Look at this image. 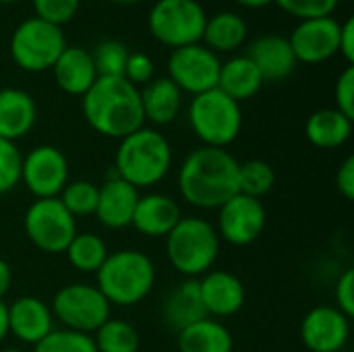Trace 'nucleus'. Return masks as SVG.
Listing matches in <instances>:
<instances>
[{"instance_id":"obj_9","label":"nucleus","mask_w":354,"mask_h":352,"mask_svg":"<svg viewBox=\"0 0 354 352\" xmlns=\"http://www.w3.org/2000/svg\"><path fill=\"white\" fill-rule=\"evenodd\" d=\"M50 309L54 322H60L62 328L91 336L110 319L112 305L95 284L75 282L56 290Z\"/></svg>"},{"instance_id":"obj_18","label":"nucleus","mask_w":354,"mask_h":352,"mask_svg":"<svg viewBox=\"0 0 354 352\" xmlns=\"http://www.w3.org/2000/svg\"><path fill=\"white\" fill-rule=\"evenodd\" d=\"M8 307V334L19 342L35 346L54 330V315L50 305L37 297H19Z\"/></svg>"},{"instance_id":"obj_27","label":"nucleus","mask_w":354,"mask_h":352,"mask_svg":"<svg viewBox=\"0 0 354 352\" xmlns=\"http://www.w3.org/2000/svg\"><path fill=\"white\" fill-rule=\"evenodd\" d=\"M178 352H232L230 330L214 317H203L176 334Z\"/></svg>"},{"instance_id":"obj_37","label":"nucleus","mask_w":354,"mask_h":352,"mask_svg":"<svg viewBox=\"0 0 354 352\" xmlns=\"http://www.w3.org/2000/svg\"><path fill=\"white\" fill-rule=\"evenodd\" d=\"M31 4L37 19L62 27L77 15L81 0H31Z\"/></svg>"},{"instance_id":"obj_23","label":"nucleus","mask_w":354,"mask_h":352,"mask_svg":"<svg viewBox=\"0 0 354 352\" xmlns=\"http://www.w3.org/2000/svg\"><path fill=\"white\" fill-rule=\"evenodd\" d=\"M207 317L201 295H199V282L195 278H187L180 284H176L162 303V319L168 330L180 332L187 326Z\"/></svg>"},{"instance_id":"obj_6","label":"nucleus","mask_w":354,"mask_h":352,"mask_svg":"<svg viewBox=\"0 0 354 352\" xmlns=\"http://www.w3.org/2000/svg\"><path fill=\"white\" fill-rule=\"evenodd\" d=\"M189 124L201 145L226 149L234 143L243 131L241 104L228 98L224 91L209 89L193 95L189 104Z\"/></svg>"},{"instance_id":"obj_12","label":"nucleus","mask_w":354,"mask_h":352,"mask_svg":"<svg viewBox=\"0 0 354 352\" xmlns=\"http://www.w3.org/2000/svg\"><path fill=\"white\" fill-rule=\"evenodd\" d=\"M71 180L68 160L54 145H37L23 156L21 183L35 199H52Z\"/></svg>"},{"instance_id":"obj_35","label":"nucleus","mask_w":354,"mask_h":352,"mask_svg":"<svg viewBox=\"0 0 354 352\" xmlns=\"http://www.w3.org/2000/svg\"><path fill=\"white\" fill-rule=\"evenodd\" d=\"M23 154L15 141L0 139V195L10 193L21 185Z\"/></svg>"},{"instance_id":"obj_46","label":"nucleus","mask_w":354,"mask_h":352,"mask_svg":"<svg viewBox=\"0 0 354 352\" xmlns=\"http://www.w3.org/2000/svg\"><path fill=\"white\" fill-rule=\"evenodd\" d=\"M114 2H120V4H137V2H143V0H114Z\"/></svg>"},{"instance_id":"obj_41","label":"nucleus","mask_w":354,"mask_h":352,"mask_svg":"<svg viewBox=\"0 0 354 352\" xmlns=\"http://www.w3.org/2000/svg\"><path fill=\"white\" fill-rule=\"evenodd\" d=\"M336 187H338V193L346 199V201H353L354 199V156H348L338 172H336Z\"/></svg>"},{"instance_id":"obj_38","label":"nucleus","mask_w":354,"mask_h":352,"mask_svg":"<svg viewBox=\"0 0 354 352\" xmlns=\"http://www.w3.org/2000/svg\"><path fill=\"white\" fill-rule=\"evenodd\" d=\"M122 77L129 83H133L135 87L147 85L156 77V64H153L151 56L145 52H129Z\"/></svg>"},{"instance_id":"obj_17","label":"nucleus","mask_w":354,"mask_h":352,"mask_svg":"<svg viewBox=\"0 0 354 352\" xmlns=\"http://www.w3.org/2000/svg\"><path fill=\"white\" fill-rule=\"evenodd\" d=\"M137 201L139 191L112 172L104 185L97 187V205L93 216L104 228L122 230L131 226Z\"/></svg>"},{"instance_id":"obj_48","label":"nucleus","mask_w":354,"mask_h":352,"mask_svg":"<svg viewBox=\"0 0 354 352\" xmlns=\"http://www.w3.org/2000/svg\"><path fill=\"white\" fill-rule=\"evenodd\" d=\"M2 4H12V2H17V0H0Z\"/></svg>"},{"instance_id":"obj_40","label":"nucleus","mask_w":354,"mask_h":352,"mask_svg":"<svg viewBox=\"0 0 354 352\" xmlns=\"http://www.w3.org/2000/svg\"><path fill=\"white\" fill-rule=\"evenodd\" d=\"M334 297H336V305L346 317L353 319L354 315V270L353 268H346L338 282H336V288H334Z\"/></svg>"},{"instance_id":"obj_34","label":"nucleus","mask_w":354,"mask_h":352,"mask_svg":"<svg viewBox=\"0 0 354 352\" xmlns=\"http://www.w3.org/2000/svg\"><path fill=\"white\" fill-rule=\"evenodd\" d=\"M97 77H122L124 64L129 58V50L118 39H104L91 52Z\"/></svg>"},{"instance_id":"obj_32","label":"nucleus","mask_w":354,"mask_h":352,"mask_svg":"<svg viewBox=\"0 0 354 352\" xmlns=\"http://www.w3.org/2000/svg\"><path fill=\"white\" fill-rule=\"evenodd\" d=\"M60 203L75 216V218H87L95 214L97 205V185L91 180H68L62 193L58 195Z\"/></svg>"},{"instance_id":"obj_25","label":"nucleus","mask_w":354,"mask_h":352,"mask_svg":"<svg viewBox=\"0 0 354 352\" xmlns=\"http://www.w3.org/2000/svg\"><path fill=\"white\" fill-rule=\"evenodd\" d=\"M353 118L336 108L315 110L305 122V135L319 149H338L353 137Z\"/></svg>"},{"instance_id":"obj_10","label":"nucleus","mask_w":354,"mask_h":352,"mask_svg":"<svg viewBox=\"0 0 354 352\" xmlns=\"http://www.w3.org/2000/svg\"><path fill=\"white\" fill-rule=\"evenodd\" d=\"M23 230L29 243L48 255L64 253L79 232L77 218L60 203L58 197L35 199L23 216Z\"/></svg>"},{"instance_id":"obj_33","label":"nucleus","mask_w":354,"mask_h":352,"mask_svg":"<svg viewBox=\"0 0 354 352\" xmlns=\"http://www.w3.org/2000/svg\"><path fill=\"white\" fill-rule=\"evenodd\" d=\"M33 352H97V349L89 334L54 328L41 342L33 346Z\"/></svg>"},{"instance_id":"obj_13","label":"nucleus","mask_w":354,"mask_h":352,"mask_svg":"<svg viewBox=\"0 0 354 352\" xmlns=\"http://www.w3.org/2000/svg\"><path fill=\"white\" fill-rule=\"evenodd\" d=\"M266 222L268 212L261 199L236 193L218 210L216 230L220 241L232 247H249L263 234Z\"/></svg>"},{"instance_id":"obj_45","label":"nucleus","mask_w":354,"mask_h":352,"mask_svg":"<svg viewBox=\"0 0 354 352\" xmlns=\"http://www.w3.org/2000/svg\"><path fill=\"white\" fill-rule=\"evenodd\" d=\"M234 2L245 6V8H263V6L274 4V0H234Z\"/></svg>"},{"instance_id":"obj_11","label":"nucleus","mask_w":354,"mask_h":352,"mask_svg":"<svg viewBox=\"0 0 354 352\" xmlns=\"http://www.w3.org/2000/svg\"><path fill=\"white\" fill-rule=\"evenodd\" d=\"M168 79L183 91L199 95L218 87L222 60L216 52L205 48L201 41L183 46L168 56Z\"/></svg>"},{"instance_id":"obj_29","label":"nucleus","mask_w":354,"mask_h":352,"mask_svg":"<svg viewBox=\"0 0 354 352\" xmlns=\"http://www.w3.org/2000/svg\"><path fill=\"white\" fill-rule=\"evenodd\" d=\"M68 263L81 272V274H97L106 257L110 255V249L106 241L95 232H77L71 245L64 251Z\"/></svg>"},{"instance_id":"obj_42","label":"nucleus","mask_w":354,"mask_h":352,"mask_svg":"<svg viewBox=\"0 0 354 352\" xmlns=\"http://www.w3.org/2000/svg\"><path fill=\"white\" fill-rule=\"evenodd\" d=\"M338 54L346 60V64L354 62V19L348 17L340 23V37H338Z\"/></svg>"},{"instance_id":"obj_2","label":"nucleus","mask_w":354,"mask_h":352,"mask_svg":"<svg viewBox=\"0 0 354 352\" xmlns=\"http://www.w3.org/2000/svg\"><path fill=\"white\" fill-rule=\"evenodd\" d=\"M81 110L87 124L108 139L120 141L145 127L139 87L124 77H97L81 98Z\"/></svg>"},{"instance_id":"obj_30","label":"nucleus","mask_w":354,"mask_h":352,"mask_svg":"<svg viewBox=\"0 0 354 352\" xmlns=\"http://www.w3.org/2000/svg\"><path fill=\"white\" fill-rule=\"evenodd\" d=\"M91 338L97 352H139L141 349V336L137 328L116 317H110L104 326H100Z\"/></svg>"},{"instance_id":"obj_1","label":"nucleus","mask_w":354,"mask_h":352,"mask_svg":"<svg viewBox=\"0 0 354 352\" xmlns=\"http://www.w3.org/2000/svg\"><path fill=\"white\" fill-rule=\"evenodd\" d=\"M241 162L222 147L199 145L183 160L176 185L183 201L199 210H220L239 193Z\"/></svg>"},{"instance_id":"obj_14","label":"nucleus","mask_w":354,"mask_h":352,"mask_svg":"<svg viewBox=\"0 0 354 352\" xmlns=\"http://www.w3.org/2000/svg\"><path fill=\"white\" fill-rule=\"evenodd\" d=\"M338 37H340V21H336L334 15H330V17L299 21L288 41L297 62L322 64L338 54Z\"/></svg>"},{"instance_id":"obj_15","label":"nucleus","mask_w":354,"mask_h":352,"mask_svg":"<svg viewBox=\"0 0 354 352\" xmlns=\"http://www.w3.org/2000/svg\"><path fill=\"white\" fill-rule=\"evenodd\" d=\"M299 334L307 351L340 352L351 340V317L334 305H317L305 313Z\"/></svg>"},{"instance_id":"obj_19","label":"nucleus","mask_w":354,"mask_h":352,"mask_svg":"<svg viewBox=\"0 0 354 352\" xmlns=\"http://www.w3.org/2000/svg\"><path fill=\"white\" fill-rule=\"evenodd\" d=\"M183 212L176 199L166 193L139 195L131 226L147 239H166L180 222Z\"/></svg>"},{"instance_id":"obj_36","label":"nucleus","mask_w":354,"mask_h":352,"mask_svg":"<svg viewBox=\"0 0 354 352\" xmlns=\"http://www.w3.org/2000/svg\"><path fill=\"white\" fill-rule=\"evenodd\" d=\"M284 12L303 19H315V17H330L338 8L340 0H274Z\"/></svg>"},{"instance_id":"obj_7","label":"nucleus","mask_w":354,"mask_h":352,"mask_svg":"<svg viewBox=\"0 0 354 352\" xmlns=\"http://www.w3.org/2000/svg\"><path fill=\"white\" fill-rule=\"evenodd\" d=\"M207 12L199 0H156L147 15L149 33L170 50L199 44Z\"/></svg>"},{"instance_id":"obj_8","label":"nucleus","mask_w":354,"mask_h":352,"mask_svg":"<svg viewBox=\"0 0 354 352\" xmlns=\"http://www.w3.org/2000/svg\"><path fill=\"white\" fill-rule=\"evenodd\" d=\"M64 48L66 37L62 27L37 17L21 21L10 35V58L27 73L50 71Z\"/></svg>"},{"instance_id":"obj_24","label":"nucleus","mask_w":354,"mask_h":352,"mask_svg":"<svg viewBox=\"0 0 354 352\" xmlns=\"http://www.w3.org/2000/svg\"><path fill=\"white\" fill-rule=\"evenodd\" d=\"M145 122L156 127L170 124L183 110V91L168 77H153L139 89Z\"/></svg>"},{"instance_id":"obj_21","label":"nucleus","mask_w":354,"mask_h":352,"mask_svg":"<svg viewBox=\"0 0 354 352\" xmlns=\"http://www.w3.org/2000/svg\"><path fill=\"white\" fill-rule=\"evenodd\" d=\"M56 85L68 93L83 98L89 87L97 81V71L91 58V52L81 46H66L64 52L52 66Z\"/></svg>"},{"instance_id":"obj_28","label":"nucleus","mask_w":354,"mask_h":352,"mask_svg":"<svg viewBox=\"0 0 354 352\" xmlns=\"http://www.w3.org/2000/svg\"><path fill=\"white\" fill-rule=\"evenodd\" d=\"M247 39V21L232 10H222L207 17L201 44L216 54L239 50Z\"/></svg>"},{"instance_id":"obj_26","label":"nucleus","mask_w":354,"mask_h":352,"mask_svg":"<svg viewBox=\"0 0 354 352\" xmlns=\"http://www.w3.org/2000/svg\"><path fill=\"white\" fill-rule=\"evenodd\" d=\"M263 77L253 64V60L243 54V56H232L220 66V77H218V89L224 91L228 98L234 102H245L251 100L253 95L259 93L263 87Z\"/></svg>"},{"instance_id":"obj_39","label":"nucleus","mask_w":354,"mask_h":352,"mask_svg":"<svg viewBox=\"0 0 354 352\" xmlns=\"http://www.w3.org/2000/svg\"><path fill=\"white\" fill-rule=\"evenodd\" d=\"M334 100H336V110H340L342 114L354 120V64H346V68L336 79Z\"/></svg>"},{"instance_id":"obj_43","label":"nucleus","mask_w":354,"mask_h":352,"mask_svg":"<svg viewBox=\"0 0 354 352\" xmlns=\"http://www.w3.org/2000/svg\"><path fill=\"white\" fill-rule=\"evenodd\" d=\"M12 286V270L8 266V261H4L0 257V301H4V297L8 295Z\"/></svg>"},{"instance_id":"obj_20","label":"nucleus","mask_w":354,"mask_h":352,"mask_svg":"<svg viewBox=\"0 0 354 352\" xmlns=\"http://www.w3.org/2000/svg\"><path fill=\"white\" fill-rule=\"evenodd\" d=\"M247 56L253 60V64L261 73L263 81H282V79L290 77L299 64L288 37L278 35V33L257 37L251 44Z\"/></svg>"},{"instance_id":"obj_5","label":"nucleus","mask_w":354,"mask_h":352,"mask_svg":"<svg viewBox=\"0 0 354 352\" xmlns=\"http://www.w3.org/2000/svg\"><path fill=\"white\" fill-rule=\"evenodd\" d=\"M222 241L216 226L199 216H183L166 237V257L185 278H201L214 270Z\"/></svg>"},{"instance_id":"obj_16","label":"nucleus","mask_w":354,"mask_h":352,"mask_svg":"<svg viewBox=\"0 0 354 352\" xmlns=\"http://www.w3.org/2000/svg\"><path fill=\"white\" fill-rule=\"evenodd\" d=\"M197 282H199V295L207 317L222 322L236 315L245 307L247 301L245 284L232 272L209 270L207 274L197 278Z\"/></svg>"},{"instance_id":"obj_47","label":"nucleus","mask_w":354,"mask_h":352,"mask_svg":"<svg viewBox=\"0 0 354 352\" xmlns=\"http://www.w3.org/2000/svg\"><path fill=\"white\" fill-rule=\"evenodd\" d=\"M0 352H25V351H21V349H2Z\"/></svg>"},{"instance_id":"obj_44","label":"nucleus","mask_w":354,"mask_h":352,"mask_svg":"<svg viewBox=\"0 0 354 352\" xmlns=\"http://www.w3.org/2000/svg\"><path fill=\"white\" fill-rule=\"evenodd\" d=\"M8 336V307L4 301H0V344Z\"/></svg>"},{"instance_id":"obj_31","label":"nucleus","mask_w":354,"mask_h":352,"mask_svg":"<svg viewBox=\"0 0 354 352\" xmlns=\"http://www.w3.org/2000/svg\"><path fill=\"white\" fill-rule=\"evenodd\" d=\"M276 185V172L266 160H249L239 166V193L261 199Z\"/></svg>"},{"instance_id":"obj_3","label":"nucleus","mask_w":354,"mask_h":352,"mask_svg":"<svg viewBox=\"0 0 354 352\" xmlns=\"http://www.w3.org/2000/svg\"><path fill=\"white\" fill-rule=\"evenodd\" d=\"M172 145L153 127H141L118 141L112 172L137 191L160 185L172 168Z\"/></svg>"},{"instance_id":"obj_4","label":"nucleus","mask_w":354,"mask_h":352,"mask_svg":"<svg viewBox=\"0 0 354 352\" xmlns=\"http://www.w3.org/2000/svg\"><path fill=\"white\" fill-rule=\"evenodd\" d=\"M156 280L158 272L151 257L137 249L112 251L95 274V286L116 307L143 303L151 295Z\"/></svg>"},{"instance_id":"obj_22","label":"nucleus","mask_w":354,"mask_h":352,"mask_svg":"<svg viewBox=\"0 0 354 352\" xmlns=\"http://www.w3.org/2000/svg\"><path fill=\"white\" fill-rule=\"evenodd\" d=\"M37 122L35 100L17 87L0 89V139L19 141L31 133Z\"/></svg>"}]
</instances>
